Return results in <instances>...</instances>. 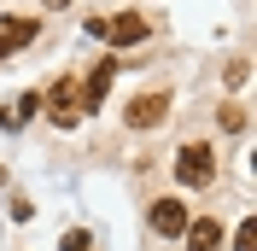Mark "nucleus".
I'll return each mask as SVG.
<instances>
[{
	"mask_svg": "<svg viewBox=\"0 0 257 251\" xmlns=\"http://www.w3.org/2000/svg\"><path fill=\"white\" fill-rule=\"evenodd\" d=\"M176 181H181V187H210V181H216V152H210L205 141L181 146V158H176Z\"/></svg>",
	"mask_w": 257,
	"mask_h": 251,
	"instance_id": "f257e3e1",
	"label": "nucleus"
},
{
	"mask_svg": "<svg viewBox=\"0 0 257 251\" xmlns=\"http://www.w3.org/2000/svg\"><path fill=\"white\" fill-rule=\"evenodd\" d=\"M88 30H94V35H111L117 47H135V41H146V18H141V12H123V18H94Z\"/></svg>",
	"mask_w": 257,
	"mask_h": 251,
	"instance_id": "f03ea898",
	"label": "nucleus"
},
{
	"mask_svg": "<svg viewBox=\"0 0 257 251\" xmlns=\"http://www.w3.org/2000/svg\"><path fill=\"white\" fill-rule=\"evenodd\" d=\"M41 105H53V123H59V129H70L82 117V88L64 76V82H53V94H41Z\"/></svg>",
	"mask_w": 257,
	"mask_h": 251,
	"instance_id": "7ed1b4c3",
	"label": "nucleus"
},
{
	"mask_svg": "<svg viewBox=\"0 0 257 251\" xmlns=\"http://www.w3.org/2000/svg\"><path fill=\"white\" fill-rule=\"evenodd\" d=\"M164 117H170V94H141L123 105V123L128 129H158Z\"/></svg>",
	"mask_w": 257,
	"mask_h": 251,
	"instance_id": "20e7f679",
	"label": "nucleus"
},
{
	"mask_svg": "<svg viewBox=\"0 0 257 251\" xmlns=\"http://www.w3.org/2000/svg\"><path fill=\"white\" fill-rule=\"evenodd\" d=\"M187 222H193V216H187V204H181V199H158V204H152V234L176 239Z\"/></svg>",
	"mask_w": 257,
	"mask_h": 251,
	"instance_id": "39448f33",
	"label": "nucleus"
},
{
	"mask_svg": "<svg viewBox=\"0 0 257 251\" xmlns=\"http://www.w3.org/2000/svg\"><path fill=\"white\" fill-rule=\"evenodd\" d=\"M181 239H187V251H222V222L216 216H199L181 228Z\"/></svg>",
	"mask_w": 257,
	"mask_h": 251,
	"instance_id": "423d86ee",
	"label": "nucleus"
},
{
	"mask_svg": "<svg viewBox=\"0 0 257 251\" xmlns=\"http://www.w3.org/2000/svg\"><path fill=\"white\" fill-rule=\"evenodd\" d=\"M35 35H41V24H35V18H6V24H0V59H6L12 47H30Z\"/></svg>",
	"mask_w": 257,
	"mask_h": 251,
	"instance_id": "0eeeda50",
	"label": "nucleus"
},
{
	"mask_svg": "<svg viewBox=\"0 0 257 251\" xmlns=\"http://www.w3.org/2000/svg\"><path fill=\"white\" fill-rule=\"evenodd\" d=\"M111 76H117V59H99V70L88 76V88H82V111L105 99V88H111Z\"/></svg>",
	"mask_w": 257,
	"mask_h": 251,
	"instance_id": "6e6552de",
	"label": "nucleus"
},
{
	"mask_svg": "<svg viewBox=\"0 0 257 251\" xmlns=\"http://www.w3.org/2000/svg\"><path fill=\"white\" fill-rule=\"evenodd\" d=\"M234 251H257V222H240V234H234Z\"/></svg>",
	"mask_w": 257,
	"mask_h": 251,
	"instance_id": "1a4fd4ad",
	"label": "nucleus"
},
{
	"mask_svg": "<svg viewBox=\"0 0 257 251\" xmlns=\"http://www.w3.org/2000/svg\"><path fill=\"white\" fill-rule=\"evenodd\" d=\"M222 129H234V135H240V129H245V111H240V105H222Z\"/></svg>",
	"mask_w": 257,
	"mask_h": 251,
	"instance_id": "9d476101",
	"label": "nucleus"
},
{
	"mask_svg": "<svg viewBox=\"0 0 257 251\" xmlns=\"http://www.w3.org/2000/svg\"><path fill=\"white\" fill-rule=\"evenodd\" d=\"M64 251H88V234H64Z\"/></svg>",
	"mask_w": 257,
	"mask_h": 251,
	"instance_id": "9b49d317",
	"label": "nucleus"
},
{
	"mask_svg": "<svg viewBox=\"0 0 257 251\" xmlns=\"http://www.w3.org/2000/svg\"><path fill=\"white\" fill-rule=\"evenodd\" d=\"M41 6H70V0H41Z\"/></svg>",
	"mask_w": 257,
	"mask_h": 251,
	"instance_id": "f8f14e48",
	"label": "nucleus"
}]
</instances>
